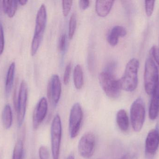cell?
<instances>
[{"label":"cell","mask_w":159,"mask_h":159,"mask_svg":"<svg viewBox=\"0 0 159 159\" xmlns=\"http://www.w3.org/2000/svg\"><path fill=\"white\" fill-rule=\"evenodd\" d=\"M46 8L44 5L42 4L39 8L36 15L34 36L43 38L46 27Z\"/></svg>","instance_id":"12"},{"label":"cell","mask_w":159,"mask_h":159,"mask_svg":"<svg viewBox=\"0 0 159 159\" xmlns=\"http://www.w3.org/2000/svg\"><path fill=\"white\" fill-rule=\"evenodd\" d=\"M99 80L103 90L107 96L111 99H116L120 95L119 80H117L114 73L105 71L99 75Z\"/></svg>","instance_id":"3"},{"label":"cell","mask_w":159,"mask_h":159,"mask_svg":"<svg viewBox=\"0 0 159 159\" xmlns=\"http://www.w3.org/2000/svg\"><path fill=\"white\" fill-rule=\"evenodd\" d=\"M62 136V124L59 115H57L51 126V143L53 159H59Z\"/></svg>","instance_id":"5"},{"label":"cell","mask_w":159,"mask_h":159,"mask_svg":"<svg viewBox=\"0 0 159 159\" xmlns=\"http://www.w3.org/2000/svg\"><path fill=\"white\" fill-rule=\"evenodd\" d=\"M18 1V3L21 6L25 5L28 2V1L27 0H20V1Z\"/></svg>","instance_id":"32"},{"label":"cell","mask_w":159,"mask_h":159,"mask_svg":"<svg viewBox=\"0 0 159 159\" xmlns=\"http://www.w3.org/2000/svg\"><path fill=\"white\" fill-rule=\"evenodd\" d=\"M117 124L121 131L126 132L129 127V121L127 112L124 109H120L116 114Z\"/></svg>","instance_id":"16"},{"label":"cell","mask_w":159,"mask_h":159,"mask_svg":"<svg viewBox=\"0 0 159 159\" xmlns=\"http://www.w3.org/2000/svg\"><path fill=\"white\" fill-rule=\"evenodd\" d=\"M83 118L82 107L79 103L75 104L70 110L69 118V131L70 137L74 139L79 134Z\"/></svg>","instance_id":"6"},{"label":"cell","mask_w":159,"mask_h":159,"mask_svg":"<svg viewBox=\"0 0 159 159\" xmlns=\"http://www.w3.org/2000/svg\"><path fill=\"white\" fill-rule=\"evenodd\" d=\"M18 1L5 0L2 1V7L4 12L9 18L15 16L17 9Z\"/></svg>","instance_id":"19"},{"label":"cell","mask_w":159,"mask_h":159,"mask_svg":"<svg viewBox=\"0 0 159 159\" xmlns=\"http://www.w3.org/2000/svg\"><path fill=\"white\" fill-rule=\"evenodd\" d=\"M159 80L158 69L153 59L149 57L146 60L144 74L145 90L148 95H152Z\"/></svg>","instance_id":"2"},{"label":"cell","mask_w":159,"mask_h":159,"mask_svg":"<svg viewBox=\"0 0 159 159\" xmlns=\"http://www.w3.org/2000/svg\"><path fill=\"white\" fill-rule=\"evenodd\" d=\"M150 54L159 66V47L157 46H153L150 50Z\"/></svg>","instance_id":"27"},{"label":"cell","mask_w":159,"mask_h":159,"mask_svg":"<svg viewBox=\"0 0 159 159\" xmlns=\"http://www.w3.org/2000/svg\"><path fill=\"white\" fill-rule=\"evenodd\" d=\"M159 147V131L158 129L151 130L148 134L145 141V153L148 158L155 156Z\"/></svg>","instance_id":"9"},{"label":"cell","mask_w":159,"mask_h":159,"mask_svg":"<svg viewBox=\"0 0 159 159\" xmlns=\"http://www.w3.org/2000/svg\"><path fill=\"white\" fill-rule=\"evenodd\" d=\"M61 92V83L59 77L53 75L50 79L48 88V95L55 105L59 101Z\"/></svg>","instance_id":"11"},{"label":"cell","mask_w":159,"mask_h":159,"mask_svg":"<svg viewBox=\"0 0 159 159\" xmlns=\"http://www.w3.org/2000/svg\"><path fill=\"white\" fill-rule=\"evenodd\" d=\"M90 5V2L88 0H81L79 1V6L80 9L85 10L89 7Z\"/></svg>","instance_id":"30"},{"label":"cell","mask_w":159,"mask_h":159,"mask_svg":"<svg viewBox=\"0 0 159 159\" xmlns=\"http://www.w3.org/2000/svg\"><path fill=\"white\" fill-rule=\"evenodd\" d=\"M71 63H70L66 66L65 72H64V76H63V82L65 85H67L69 84L70 76L71 72Z\"/></svg>","instance_id":"25"},{"label":"cell","mask_w":159,"mask_h":159,"mask_svg":"<svg viewBox=\"0 0 159 159\" xmlns=\"http://www.w3.org/2000/svg\"><path fill=\"white\" fill-rule=\"evenodd\" d=\"M66 159H75V158L74 156L73 155H70V156L68 157Z\"/></svg>","instance_id":"33"},{"label":"cell","mask_w":159,"mask_h":159,"mask_svg":"<svg viewBox=\"0 0 159 159\" xmlns=\"http://www.w3.org/2000/svg\"><path fill=\"white\" fill-rule=\"evenodd\" d=\"M76 17L75 14H72L70 18L69 22V37L70 39H72L75 33L76 28Z\"/></svg>","instance_id":"22"},{"label":"cell","mask_w":159,"mask_h":159,"mask_svg":"<svg viewBox=\"0 0 159 159\" xmlns=\"http://www.w3.org/2000/svg\"><path fill=\"white\" fill-rule=\"evenodd\" d=\"M155 1H146L145 2V8L146 13L148 16H151L153 14L155 7Z\"/></svg>","instance_id":"23"},{"label":"cell","mask_w":159,"mask_h":159,"mask_svg":"<svg viewBox=\"0 0 159 159\" xmlns=\"http://www.w3.org/2000/svg\"><path fill=\"white\" fill-rule=\"evenodd\" d=\"M15 68H16V64L15 62H13L10 64L7 71L5 83V93L7 97H8L9 96L13 87Z\"/></svg>","instance_id":"17"},{"label":"cell","mask_w":159,"mask_h":159,"mask_svg":"<svg viewBox=\"0 0 159 159\" xmlns=\"http://www.w3.org/2000/svg\"><path fill=\"white\" fill-rule=\"evenodd\" d=\"M127 33V30L123 26H115L111 29L107 36L108 44L111 46H115L118 43L119 37H124Z\"/></svg>","instance_id":"14"},{"label":"cell","mask_w":159,"mask_h":159,"mask_svg":"<svg viewBox=\"0 0 159 159\" xmlns=\"http://www.w3.org/2000/svg\"><path fill=\"white\" fill-rule=\"evenodd\" d=\"M140 62L133 58L129 61L125 68L123 76L119 79L121 89L125 91H134L138 86V72Z\"/></svg>","instance_id":"1"},{"label":"cell","mask_w":159,"mask_h":159,"mask_svg":"<svg viewBox=\"0 0 159 159\" xmlns=\"http://www.w3.org/2000/svg\"><path fill=\"white\" fill-rule=\"evenodd\" d=\"M28 100V87L24 80L21 82L19 91L16 102L14 105L17 114L18 124L19 127L22 125L25 119Z\"/></svg>","instance_id":"7"},{"label":"cell","mask_w":159,"mask_h":159,"mask_svg":"<svg viewBox=\"0 0 159 159\" xmlns=\"http://www.w3.org/2000/svg\"><path fill=\"white\" fill-rule=\"evenodd\" d=\"M96 140L94 134L88 132L82 135L78 143V151L80 156L89 159L93 156L95 150Z\"/></svg>","instance_id":"8"},{"label":"cell","mask_w":159,"mask_h":159,"mask_svg":"<svg viewBox=\"0 0 159 159\" xmlns=\"http://www.w3.org/2000/svg\"><path fill=\"white\" fill-rule=\"evenodd\" d=\"M73 1L69 0V1H62V12L64 16H67L69 15L72 6Z\"/></svg>","instance_id":"24"},{"label":"cell","mask_w":159,"mask_h":159,"mask_svg":"<svg viewBox=\"0 0 159 159\" xmlns=\"http://www.w3.org/2000/svg\"><path fill=\"white\" fill-rule=\"evenodd\" d=\"M23 155V143L21 140H19L15 145L13 151L12 159H22Z\"/></svg>","instance_id":"21"},{"label":"cell","mask_w":159,"mask_h":159,"mask_svg":"<svg viewBox=\"0 0 159 159\" xmlns=\"http://www.w3.org/2000/svg\"><path fill=\"white\" fill-rule=\"evenodd\" d=\"M2 121L4 128L8 129L11 128L13 122V115L11 107L9 105H6L2 113Z\"/></svg>","instance_id":"18"},{"label":"cell","mask_w":159,"mask_h":159,"mask_svg":"<svg viewBox=\"0 0 159 159\" xmlns=\"http://www.w3.org/2000/svg\"><path fill=\"white\" fill-rule=\"evenodd\" d=\"M130 114L133 129L136 132H139L143 129L145 119V107L142 98H138L133 103Z\"/></svg>","instance_id":"4"},{"label":"cell","mask_w":159,"mask_h":159,"mask_svg":"<svg viewBox=\"0 0 159 159\" xmlns=\"http://www.w3.org/2000/svg\"><path fill=\"white\" fill-rule=\"evenodd\" d=\"M48 110V103L45 97L41 98L37 104L33 116V126L37 129L45 119Z\"/></svg>","instance_id":"10"},{"label":"cell","mask_w":159,"mask_h":159,"mask_svg":"<svg viewBox=\"0 0 159 159\" xmlns=\"http://www.w3.org/2000/svg\"><path fill=\"white\" fill-rule=\"evenodd\" d=\"M66 44V35L63 34L61 36L59 42V49L61 51H63L65 49Z\"/></svg>","instance_id":"29"},{"label":"cell","mask_w":159,"mask_h":159,"mask_svg":"<svg viewBox=\"0 0 159 159\" xmlns=\"http://www.w3.org/2000/svg\"><path fill=\"white\" fill-rule=\"evenodd\" d=\"M137 157L136 154L132 152H129L123 155L119 159H137Z\"/></svg>","instance_id":"31"},{"label":"cell","mask_w":159,"mask_h":159,"mask_svg":"<svg viewBox=\"0 0 159 159\" xmlns=\"http://www.w3.org/2000/svg\"><path fill=\"white\" fill-rule=\"evenodd\" d=\"M149 108V117L154 120L159 115V80L157 87L152 94Z\"/></svg>","instance_id":"13"},{"label":"cell","mask_w":159,"mask_h":159,"mask_svg":"<svg viewBox=\"0 0 159 159\" xmlns=\"http://www.w3.org/2000/svg\"><path fill=\"white\" fill-rule=\"evenodd\" d=\"M74 83L77 89L82 88L83 85V74L82 68L79 64H77L74 71Z\"/></svg>","instance_id":"20"},{"label":"cell","mask_w":159,"mask_h":159,"mask_svg":"<svg viewBox=\"0 0 159 159\" xmlns=\"http://www.w3.org/2000/svg\"><path fill=\"white\" fill-rule=\"evenodd\" d=\"M114 1H96L95 10L98 16L104 17L110 13L114 5Z\"/></svg>","instance_id":"15"},{"label":"cell","mask_w":159,"mask_h":159,"mask_svg":"<svg viewBox=\"0 0 159 159\" xmlns=\"http://www.w3.org/2000/svg\"><path fill=\"white\" fill-rule=\"evenodd\" d=\"M39 156L40 159H49V150L45 146H41L39 148Z\"/></svg>","instance_id":"26"},{"label":"cell","mask_w":159,"mask_h":159,"mask_svg":"<svg viewBox=\"0 0 159 159\" xmlns=\"http://www.w3.org/2000/svg\"><path fill=\"white\" fill-rule=\"evenodd\" d=\"M4 35L2 25L0 22V55L2 54L4 48Z\"/></svg>","instance_id":"28"}]
</instances>
